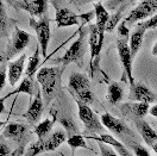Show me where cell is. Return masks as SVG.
<instances>
[{
	"mask_svg": "<svg viewBox=\"0 0 157 156\" xmlns=\"http://www.w3.org/2000/svg\"><path fill=\"white\" fill-rule=\"evenodd\" d=\"M101 0H75V4L76 5H85V4H89V2H99Z\"/></svg>",
	"mask_w": 157,
	"mask_h": 156,
	"instance_id": "obj_39",
	"label": "cell"
},
{
	"mask_svg": "<svg viewBox=\"0 0 157 156\" xmlns=\"http://www.w3.org/2000/svg\"><path fill=\"white\" fill-rule=\"evenodd\" d=\"M11 155V149L7 146V143L5 141H1L0 144V156H10Z\"/></svg>",
	"mask_w": 157,
	"mask_h": 156,
	"instance_id": "obj_37",
	"label": "cell"
},
{
	"mask_svg": "<svg viewBox=\"0 0 157 156\" xmlns=\"http://www.w3.org/2000/svg\"><path fill=\"white\" fill-rule=\"evenodd\" d=\"M126 7H128L126 5L119 6L117 9V12L113 13V14L109 17V19H108V21H107V25H106V32H113V31H114V29L119 25L120 19H123V13H124V11H125Z\"/></svg>",
	"mask_w": 157,
	"mask_h": 156,
	"instance_id": "obj_28",
	"label": "cell"
},
{
	"mask_svg": "<svg viewBox=\"0 0 157 156\" xmlns=\"http://www.w3.org/2000/svg\"><path fill=\"white\" fill-rule=\"evenodd\" d=\"M105 35L99 32L95 24H90L88 26V45L90 49V67L93 66L94 60L99 57L100 51L102 49Z\"/></svg>",
	"mask_w": 157,
	"mask_h": 156,
	"instance_id": "obj_12",
	"label": "cell"
},
{
	"mask_svg": "<svg viewBox=\"0 0 157 156\" xmlns=\"http://www.w3.org/2000/svg\"><path fill=\"white\" fill-rule=\"evenodd\" d=\"M28 136H29V127L26 124H21L17 122L9 123L2 130V137L13 139L16 143L19 144L18 151H20V154L24 153V146L25 142L28 141Z\"/></svg>",
	"mask_w": 157,
	"mask_h": 156,
	"instance_id": "obj_10",
	"label": "cell"
},
{
	"mask_svg": "<svg viewBox=\"0 0 157 156\" xmlns=\"http://www.w3.org/2000/svg\"><path fill=\"white\" fill-rule=\"evenodd\" d=\"M99 149H100V154L101 156H119L114 153V149H112L111 146H108L104 142H98Z\"/></svg>",
	"mask_w": 157,
	"mask_h": 156,
	"instance_id": "obj_33",
	"label": "cell"
},
{
	"mask_svg": "<svg viewBox=\"0 0 157 156\" xmlns=\"http://www.w3.org/2000/svg\"><path fill=\"white\" fill-rule=\"evenodd\" d=\"M69 1H70V2H74V4H75V0H69Z\"/></svg>",
	"mask_w": 157,
	"mask_h": 156,
	"instance_id": "obj_43",
	"label": "cell"
},
{
	"mask_svg": "<svg viewBox=\"0 0 157 156\" xmlns=\"http://www.w3.org/2000/svg\"><path fill=\"white\" fill-rule=\"evenodd\" d=\"M117 33H118V38L120 39H130L128 37V25L126 24L125 19H123L117 28Z\"/></svg>",
	"mask_w": 157,
	"mask_h": 156,
	"instance_id": "obj_31",
	"label": "cell"
},
{
	"mask_svg": "<svg viewBox=\"0 0 157 156\" xmlns=\"http://www.w3.org/2000/svg\"><path fill=\"white\" fill-rule=\"evenodd\" d=\"M0 16H1V37L6 39L9 37L11 25H14V20H12V18L9 17L5 5L2 2L0 4Z\"/></svg>",
	"mask_w": 157,
	"mask_h": 156,
	"instance_id": "obj_25",
	"label": "cell"
},
{
	"mask_svg": "<svg viewBox=\"0 0 157 156\" xmlns=\"http://www.w3.org/2000/svg\"><path fill=\"white\" fill-rule=\"evenodd\" d=\"M147 30L137 26V30H135V32L130 36L128 39V47L131 50V54L133 57H136V55L138 54L139 49L142 47V43H143V38H144V33H145Z\"/></svg>",
	"mask_w": 157,
	"mask_h": 156,
	"instance_id": "obj_22",
	"label": "cell"
},
{
	"mask_svg": "<svg viewBox=\"0 0 157 156\" xmlns=\"http://www.w3.org/2000/svg\"><path fill=\"white\" fill-rule=\"evenodd\" d=\"M100 119H101L104 127H106V129H108L111 132L116 134L117 136L124 137V138H125V136L126 137L135 136L133 132H132V130H131L124 122H121L120 119H118V118H116L114 116L109 115L108 112L102 113Z\"/></svg>",
	"mask_w": 157,
	"mask_h": 156,
	"instance_id": "obj_11",
	"label": "cell"
},
{
	"mask_svg": "<svg viewBox=\"0 0 157 156\" xmlns=\"http://www.w3.org/2000/svg\"><path fill=\"white\" fill-rule=\"evenodd\" d=\"M78 20H80V17L71 10H68L66 7H56L55 21H56L57 28L78 25Z\"/></svg>",
	"mask_w": 157,
	"mask_h": 156,
	"instance_id": "obj_16",
	"label": "cell"
},
{
	"mask_svg": "<svg viewBox=\"0 0 157 156\" xmlns=\"http://www.w3.org/2000/svg\"><path fill=\"white\" fill-rule=\"evenodd\" d=\"M87 51V43H86V29H85V24L81 26V29L78 30V36L76 41L67 49V51L64 53V55L61 59L56 60L55 62L61 63L62 66H67L71 62L78 63L80 66L82 64L83 56Z\"/></svg>",
	"mask_w": 157,
	"mask_h": 156,
	"instance_id": "obj_2",
	"label": "cell"
},
{
	"mask_svg": "<svg viewBox=\"0 0 157 156\" xmlns=\"http://www.w3.org/2000/svg\"><path fill=\"white\" fill-rule=\"evenodd\" d=\"M151 54L154 55V56H157V42L154 44V47H152V50H151Z\"/></svg>",
	"mask_w": 157,
	"mask_h": 156,
	"instance_id": "obj_41",
	"label": "cell"
},
{
	"mask_svg": "<svg viewBox=\"0 0 157 156\" xmlns=\"http://www.w3.org/2000/svg\"><path fill=\"white\" fill-rule=\"evenodd\" d=\"M67 143L68 146L71 148V154L74 155L75 154V150L78 148H85V149H88V150H92V148H89L85 141V138L82 135L80 134H74L71 136H68V139H67Z\"/></svg>",
	"mask_w": 157,
	"mask_h": 156,
	"instance_id": "obj_29",
	"label": "cell"
},
{
	"mask_svg": "<svg viewBox=\"0 0 157 156\" xmlns=\"http://www.w3.org/2000/svg\"><path fill=\"white\" fill-rule=\"evenodd\" d=\"M5 61L6 60L2 57L1 60V63H2V68H1V79H0V88L2 89V88L5 87V82H6V78H7V67H6V64H5Z\"/></svg>",
	"mask_w": 157,
	"mask_h": 156,
	"instance_id": "obj_36",
	"label": "cell"
},
{
	"mask_svg": "<svg viewBox=\"0 0 157 156\" xmlns=\"http://www.w3.org/2000/svg\"><path fill=\"white\" fill-rule=\"evenodd\" d=\"M69 91L74 94L75 99H78L80 101L85 104H92L94 101V94L90 88V82L81 73H71L68 81Z\"/></svg>",
	"mask_w": 157,
	"mask_h": 156,
	"instance_id": "obj_3",
	"label": "cell"
},
{
	"mask_svg": "<svg viewBox=\"0 0 157 156\" xmlns=\"http://www.w3.org/2000/svg\"><path fill=\"white\" fill-rule=\"evenodd\" d=\"M40 56H42V49L38 44L33 55L29 57V64H28V68L25 70V76H32V74H35L37 72L38 66L40 64Z\"/></svg>",
	"mask_w": 157,
	"mask_h": 156,
	"instance_id": "obj_26",
	"label": "cell"
},
{
	"mask_svg": "<svg viewBox=\"0 0 157 156\" xmlns=\"http://www.w3.org/2000/svg\"><path fill=\"white\" fill-rule=\"evenodd\" d=\"M124 98V88L119 84H111L107 88V99L111 105H117Z\"/></svg>",
	"mask_w": 157,
	"mask_h": 156,
	"instance_id": "obj_24",
	"label": "cell"
},
{
	"mask_svg": "<svg viewBox=\"0 0 157 156\" xmlns=\"http://www.w3.org/2000/svg\"><path fill=\"white\" fill-rule=\"evenodd\" d=\"M95 16V12H88V13H85V14H80V19L83 20V24L86 23H89L90 20L93 19V17Z\"/></svg>",
	"mask_w": 157,
	"mask_h": 156,
	"instance_id": "obj_38",
	"label": "cell"
},
{
	"mask_svg": "<svg viewBox=\"0 0 157 156\" xmlns=\"http://www.w3.org/2000/svg\"><path fill=\"white\" fill-rule=\"evenodd\" d=\"M39 88L36 86V82L33 81L32 76H25L23 79V81L20 82V85L16 88L14 91L10 92L7 96H5L4 98H1V103H4L7 98H10L11 96H14V94H19V93H25L30 97H35L37 94Z\"/></svg>",
	"mask_w": 157,
	"mask_h": 156,
	"instance_id": "obj_19",
	"label": "cell"
},
{
	"mask_svg": "<svg viewBox=\"0 0 157 156\" xmlns=\"http://www.w3.org/2000/svg\"><path fill=\"white\" fill-rule=\"evenodd\" d=\"M137 26H140L143 29L149 30V29H156L157 28V13L154 14L152 17H150L149 19L143 20L142 23H139Z\"/></svg>",
	"mask_w": 157,
	"mask_h": 156,
	"instance_id": "obj_32",
	"label": "cell"
},
{
	"mask_svg": "<svg viewBox=\"0 0 157 156\" xmlns=\"http://www.w3.org/2000/svg\"><path fill=\"white\" fill-rule=\"evenodd\" d=\"M43 94H42V89H38L37 94L32 99V101L30 103L28 111L23 115V117L28 120L30 125H35L39 122V119L42 117L43 113Z\"/></svg>",
	"mask_w": 157,
	"mask_h": 156,
	"instance_id": "obj_13",
	"label": "cell"
},
{
	"mask_svg": "<svg viewBox=\"0 0 157 156\" xmlns=\"http://www.w3.org/2000/svg\"><path fill=\"white\" fill-rule=\"evenodd\" d=\"M6 1H11V0H6Z\"/></svg>",
	"mask_w": 157,
	"mask_h": 156,
	"instance_id": "obj_44",
	"label": "cell"
},
{
	"mask_svg": "<svg viewBox=\"0 0 157 156\" xmlns=\"http://www.w3.org/2000/svg\"><path fill=\"white\" fill-rule=\"evenodd\" d=\"M157 13V0H142L133 10L130 12L125 21L128 26L139 20L147 19Z\"/></svg>",
	"mask_w": 157,
	"mask_h": 156,
	"instance_id": "obj_9",
	"label": "cell"
},
{
	"mask_svg": "<svg viewBox=\"0 0 157 156\" xmlns=\"http://www.w3.org/2000/svg\"><path fill=\"white\" fill-rule=\"evenodd\" d=\"M128 42V39L118 38L117 50L120 63L123 66V75H124L123 80L125 82L128 81V84H130V86H132V85H135V79L132 76V61H133V56L131 54V50H130Z\"/></svg>",
	"mask_w": 157,
	"mask_h": 156,
	"instance_id": "obj_6",
	"label": "cell"
},
{
	"mask_svg": "<svg viewBox=\"0 0 157 156\" xmlns=\"http://www.w3.org/2000/svg\"><path fill=\"white\" fill-rule=\"evenodd\" d=\"M152 149H154V151H155V153L157 154V142L155 143V146H152Z\"/></svg>",
	"mask_w": 157,
	"mask_h": 156,
	"instance_id": "obj_42",
	"label": "cell"
},
{
	"mask_svg": "<svg viewBox=\"0 0 157 156\" xmlns=\"http://www.w3.org/2000/svg\"><path fill=\"white\" fill-rule=\"evenodd\" d=\"M14 10H24L31 17L42 18L48 11V0H11L7 1Z\"/></svg>",
	"mask_w": 157,
	"mask_h": 156,
	"instance_id": "obj_8",
	"label": "cell"
},
{
	"mask_svg": "<svg viewBox=\"0 0 157 156\" xmlns=\"http://www.w3.org/2000/svg\"><path fill=\"white\" fill-rule=\"evenodd\" d=\"M30 39H31V35L29 32L14 26V30L12 32V38H11L10 43L7 45V49L5 51L4 59L10 60L12 57H14L16 55L20 54L24 49L29 45Z\"/></svg>",
	"mask_w": 157,
	"mask_h": 156,
	"instance_id": "obj_7",
	"label": "cell"
},
{
	"mask_svg": "<svg viewBox=\"0 0 157 156\" xmlns=\"http://www.w3.org/2000/svg\"><path fill=\"white\" fill-rule=\"evenodd\" d=\"M59 122H61L62 127L66 129V132L68 134V136H71L74 134H78V127H75V124H74V122L71 119H69V118H62Z\"/></svg>",
	"mask_w": 157,
	"mask_h": 156,
	"instance_id": "obj_30",
	"label": "cell"
},
{
	"mask_svg": "<svg viewBox=\"0 0 157 156\" xmlns=\"http://www.w3.org/2000/svg\"><path fill=\"white\" fill-rule=\"evenodd\" d=\"M130 146L132 148V150L135 153V156H150L149 150H147V148H144L143 146H140L139 143H135L133 144V142H131Z\"/></svg>",
	"mask_w": 157,
	"mask_h": 156,
	"instance_id": "obj_34",
	"label": "cell"
},
{
	"mask_svg": "<svg viewBox=\"0 0 157 156\" xmlns=\"http://www.w3.org/2000/svg\"><path fill=\"white\" fill-rule=\"evenodd\" d=\"M135 120V124H136V127H137L138 132L140 134L142 138L144 139V142L147 143L149 146H155V143L157 142V134L156 131L150 127V124L147 123L144 118H133Z\"/></svg>",
	"mask_w": 157,
	"mask_h": 156,
	"instance_id": "obj_17",
	"label": "cell"
},
{
	"mask_svg": "<svg viewBox=\"0 0 157 156\" xmlns=\"http://www.w3.org/2000/svg\"><path fill=\"white\" fill-rule=\"evenodd\" d=\"M56 120V117H54L52 119H44L43 122H40L39 124L35 125L33 127V134L37 136L38 141H44L48 138V135L50 134L51 129L54 127V123Z\"/></svg>",
	"mask_w": 157,
	"mask_h": 156,
	"instance_id": "obj_23",
	"label": "cell"
},
{
	"mask_svg": "<svg viewBox=\"0 0 157 156\" xmlns=\"http://www.w3.org/2000/svg\"><path fill=\"white\" fill-rule=\"evenodd\" d=\"M50 23L51 20L47 16L39 18L38 20L35 19V17L30 18V26L35 30L38 39V44L42 49V57H47V54H48V45L51 37Z\"/></svg>",
	"mask_w": 157,
	"mask_h": 156,
	"instance_id": "obj_5",
	"label": "cell"
},
{
	"mask_svg": "<svg viewBox=\"0 0 157 156\" xmlns=\"http://www.w3.org/2000/svg\"><path fill=\"white\" fill-rule=\"evenodd\" d=\"M149 113H150L152 117H156L157 118V105H152V106L150 107V111H149Z\"/></svg>",
	"mask_w": 157,
	"mask_h": 156,
	"instance_id": "obj_40",
	"label": "cell"
},
{
	"mask_svg": "<svg viewBox=\"0 0 157 156\" xmlns=\"http://www.w3.org/2000/svg\"><path fill=\"white\" fill-rule=\"evenodd\" d=\"M78 104V118L85 125V135H90V134H104L105 129L101 119L93 112V110L89 107L88 104H85L80 101L78 99H75Z\"/></svg>",
	"mask_w": 157,
	"mask_h": 156,
	"instance_id": "obj_4",
	"label": "cell"
},
{
	"mask_svg": "<svg viewBox=\"0 0 157 156\" xmlns=\"http://www.w3.org/2000/svg\"><path fill=\"white\" fill-rule=\"evenodd\" d=\"M67 132L62 129L56 130L54 134H51L47 139H44V146H45V151H54L59 148L62 143L67 141Z\"/></svg>",
	"mask_w": 157,
	"mask_h": 156,
	"instance_id": "obj_21",
	"label": "cell"
},
{
	"mask_svg": "<svg viewBox=\"0 0 157 156\" xmlns=\"http://www.w3.org/2000/svg\"><path fill=\"white\" fill-rule=\"evenodd\" d=\"M25 60H26V55H21L16 61L9 62V64H7V79H9L11 87L16 86V84L18 82L20 76L23 75L24 67H25Z\"/></svg>",
	"mask_w": 157,
	"mask_h": 156,
	"instance_id": "obj_18",
	"label": "cell"
},
{
	"mask_svg": "<svg viewBox=\"0 0 157 156\" xmlns=\"http://www.w3.org/2000/svg\"><path fill=\"white\" fill-rule=\"evenodd\" d=\"M136 0H111V1H108L107 4V9L108 10H114L118 9L119 6H121V5H126L128 6L130 4H132V2H135Z\"/></svg>",
	"mask_w": 157,
	"mask_h": 156,
	"instance_id": "obj_35",
	"label": "cell"
},
{
	"mask_svg": "<svg viewBox=\"0 0 157 156\" xmlns=\"http://www.w3.org/2000/svg\"><path fill=\"white\" fill-rule=\"evenodd\" d=\"M87 139H93V141H97V142H104L106 143L108 146H111L114 150L116 153H118L119 156H135L128 148L125 146L124 143L119 142L118 139H116L113 136L108 135V134H100L99 136H94V135H87Z\"/></svg>",
	"mask_w": 157,
	"mask_h": 156,
	"instance_id": "obj_15",
	"label": "cell"
},
{
	"mask_svg": "<svg viewBox=\"0 0 157 156\" xmlns=\"http://www.w3.org/2000/svg\"><path fill=\"white\" fill-rule=\"evenodd\" d=\"M64 66L61 67H43L37 72V81L42 87V94L45 104L51 103L57 97L61 88V76Z\"/></svg>",
	"mask_w": 157,
	"mask_h": 156,
	"instance_id": "obj_1",
	"label": "cell"
},
{
	"mask_svg": "<svg viewBox=\"0 0 157 156\" xmlns=\"http://www.w3.org/2000/svg\"><path fill=\"white\" fill-rule=\"evenodd\" d=\"M94 12H95V17H97V28H98L99 32L105 35L106 32V25H107V21L109 19V13L106 10V7L102 5L101 1L95 2L94 4Z\"/></svg>",
	"mask_w": 157,
	"mask_h": 156,
	"instance_id": "obj_20",
	"label": "cell"
},
{
	"mask_svg": "<svg viewBox=\"0 0 157 156\" xmlns=\"http://www.w3.org/2000/svg\"><path fill=\"white\" fill-rule=\"evenodd\" d=\"M132 115L137 118H144L150 111V105L147 103H140V101H135L133 104H126Z\"/></svg>",
	"mask_w": 157,
	"mask_h": 156,
	"instance_id": "obj_27",
	"label": "cell"
},
{
	"mask_svg": "<svg viewBox=\"0 0 157 156\" xmlns=\"http://www.w3.org/2000/svg\"><path fill=\"white\" fill-rule=\"evenodd\" d=\"M128 99H131L133 101L151 104L156 100V97H155V93L147 86L143 85V84H135V85L130 86Z\"/></svg>",
	"mask_w": 157,
	"mask_h": 156,
	"instance_id": "obj_14",
	"label": "cell"
}]
</instances>
